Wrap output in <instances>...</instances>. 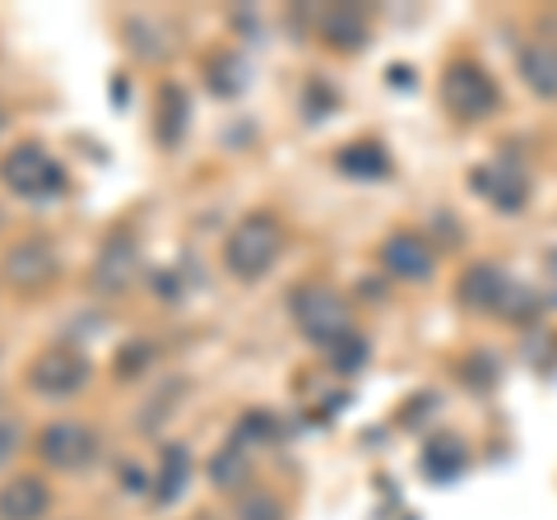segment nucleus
Segmentation results:
<instances>
[{"mask_svg":"<svg viewBox=\"0 0 557 520\" xmlns=\"http://www.w3.org/2000/svg\"><path fill=\"white\" fill-rule=\"evenodd\" d=\"M278 251H284V223H278L270 210H251L233 223L228 242H223V265H228L233 280L256 284L274 270Z\"/></svg>","mask_w":557,"mask_h":520,"instance_id":"nucleus-1","label":"nucleus"},{"mask_svg":"<svg viewBox=\"0 0 557 520\" xmlns=\"http://www.w3.org/2000/svg\"><path fill=\"white\" fill-rule=\"evenodd\" d=\"M0 182H5L10 196H20V200H57L65 196V168L51 159V153L38 145V140H24V145H14L5 159H0Z\"/></svg>","mask_w":557,"mask_h":520,"instance_id":"nucleus-2","label":"nucleus"},{"mask_svg":"<svg viewBox=\"0 0 557 520\" xmlns=\"http://www.w3.org/2000/svg\"><path fill=\"white\" fill-rule=\"evenodd\" d=\"M89 376H94V362L75 344H47L24 372L28 391L42 395V400H70V395H79L89 386Z\"/></svg>","mask_w":557,"mask_h":520,"instance_id":"nucleus-3","label":"nucleus"},{"mask_svg":"<svg viewBox=\"0 0 557 520\" xmlns=\"http://www.w3.org/2000/svg\"><path fill=\"white\" fill-rule=\"evenodd\" d=\"M0 280H5L14 293L33 298V293H42L61 280V256L47 237H20L14 247H5V256H0Z\"/></svg>","mask_w":557,"mask_h":520,"instance_id":"nucleus-4","label":"nucleus"},{"mask_svg":"<svg viewBox=\"0 0 557 520\" xmlns=\"http://www.w3.org/2000/svg\"><path fill=\"white\" fill-rule=\"evenodd\" d=\"M293 317H298L302 335L311 344H321V349H335L344 335H354L348 331V302L325 284H311V288L293 293Z\"/></svg>","mask_w":557,"mask_h":520,"instance_id":"nucleus-5","label":"nucleus"},{"mask_svg":"<svg viewBox=\"0 0 557 520\" xmlns=\"http://www.w3.org/2000/svg\"><path fill=\"white\" fill-rule=\"evenodd\" d=\"M98 456V432L89 423H75V419H57L38 432V460L47 470H61V474H75L84 470Z\"/></svg>","mask_w":557,"mask_h":520,"instance_id":"nucleus-6","label":"nucleus"},{"mask_svg":"<svg viewBox=\"0 0 557 520\" xmlns=\"http://www.w3.org/2000/svg\"><path fill=\"white\" fill-rule=\"evenodd\" d=\"M442 102L465 121H483L497 108V84L487 79L474 61H456L442 75Z\"/></svg>","mask_w":557,"mask_h":520,"instance_id":"nucleus-7","label":"nucleus"},{"mask_svg":"<svg viewBox=\"0 0 557 520\" xmlns=\"http://www.w3.org/2000/svg\"><path fill=\"white\" fill-rule=\"evenodd\" d=\"M135 237L131 228H116L108 233V242H102L98 251V265H94V288L98 293H126L131 280H135Z\"/></svg>","mask_w":557,"mask_h":520,"instance_id":"nucleus-8","label":"nucleus"},{"mask_svg":"<svg viewBox=\"0 0 557 520\" xmlns=\"http://www.w3.org/2000/svg\"><path fill=\"white\" fill-rule=\"evenodd\" d=\"M381 265H386L395 280L418 284L432 274V247L418 233H395V237L381 242Z\"/></svg>","mask_w":557,"mask_h":520,"instance_id":"nucleus-9","label":"nucleus"},{"mask_svg":"<svg viewBox=\"0 0 557 520\" xmlns=\"http://www.w3.org/2000/svg\"><path fill=\"white\" fill-rule=\"evenodd\" d=\"M51 507V488L38 474H20L0 488V520H42Z\"/></svg>","mask_w":557,"mask_h":520,"instance_id":"nucleus-10","label":"nucleus"},{"mask_svg":"<svg viewBox=\"0 0 557 520\" xmlns=\"http://www.w3.org/2000/svg\"><path fill=\"white\" fill-rule=\"evenodd\" d=\"M317 33L335 51H358L368 42V20H362L354 5H325V10H317Z\"/></svg>","mask_w":557,"mask_h":520,"instance_id":"nucleus-11","label":"nucleus"},{"mask_svg":"<svg viewBox=\"0 0 557 520\" xmlns=\"http://www.w3.org/2000/svg\"><path fill=\"white\" fill-rule=\"evenodd\" d=\"M520 75L539 98H557V47L553 42H530L520 51Z\"/></svg>","mask_w":557,"mask_h":520,"instance_id":"nucleus-12","label":"nucleus"},{"mask_svg":"<svg viewBox=\"0 0 557 520\" xmlns=\"http://www.w3.org/2000/svg\"><path fill=\"white\" fill-rule=\"evenodd\" d=\"M460 302H469V307H502V302H507V274H502L497 265H474V270H465V280H460Z\"/></svg>","mask_w":557,"mask_h":520,"instance_id":"nucleus-13","label":"nucleus"},{"mask_svg":"<svg viewBox=\"0 0 557 520\" xmlns=\"http://www.w3.org/2000/svg\"><path fill=\"white\" fill-rule=\"evenodd\" d=\"M153 112H159V145H182L186 116H190V98H186L182 84H163Z\"/></svg>","mask_w":557,"mask_h":520,"instance_id":"nucleus-14","label":"nucleus"},{"mask_svg":"<svg viewBox=\"0 0 557 520\" xmlns=\"http://www.w3.org/2000/svg\"><path fill=\"white\" fill-rule=\"evenodd\" d=\"M205 79L219 98H233V94L247 89V65H242L237 51H214V57L205 61Z\"/></svg>","mask_w":557,"mask_h":520,"instance_id":"nucleus-15","label":"nucleus"},{"mask_svg":"<svg viewBox=\"0 0 557 520\" xmlns=\"http://www.w3.org/2000/svg\"><path fill=\"white\" fill-rule=\"evenodd\" d=\"M339 172H348V177H386L391 159H386V149L372 145V140L344 145V149H339Z\"/></svg>","mask_w":557,"mask_h":520,"instance_id":"nucleus-16","label":"nucleus"},{"mask_svg":"<svg viewBox=\"0 0 557 520\" xmlns=\"http://www.w3.org/2000/svg\"><path fill=\"white\" fill-rule=\"evenodd\" d=\"M474 182H479V190L487 200L502 205V210H520V205H525V182H520L516 172H502V168L474 172Z\"/></svg>","mask_w":557,"mask_h":520,"instance_id":"nucleus-17","label":"nucleus"},{"mask_svg":"<svg viewBox=\"0 0 557 520\" xmlns=\"http://www.w3.org/2000/svg\"><path fill=\"white\" fill-rule=\"evenodd\" d=\"M186 479H190V450L186 446H168L163 450V470H159V483H153V497L159 502H172V497H182L186 488Z\"/></svg>","mask_w":557,"mask_h":520,"instance_id":"nucleus-18","label":"nucleus"},{"mask_svg":"<svg viewBox=\"0 0 557 520\" xmlns=\"http://www.w3.org/2000/svg\"><path fill=\"white\" fill-rule=\"evenodd\" d=\"M423 470L432 479H456L465 470V446L456 437H437L428 446V456H423Z\"/></svg>","mask_w":557,"mask_h":520,"instance_id":"nucleus-19","label":"nucleus"},{"mask_svg":"<svg viewBox=\"0 0 557 520\" xmlns=\"http://www.w3.org/2000/svg\"><path fill=\"white\" fill-rule=\"evenodd\" d=\"M237 520H284V511H278V502L270 493H251V497H242Z\"/></svg>","mask_w":557,"mask_h":520,"instance_id":"nucleus-20","label":"nucleus"},{"mask_svg":"<svg viewBox=\"0 0 557 520\" xmlns=\"http://www.w3.org/2000/svg\"><path fill=\"white\" fill-rule=\"evenodd\" d=\"M330 358H335V368H339V372H354L358 362L368 358V344H362L358 335H344V339L335 344V349H330Z\"/></svg>","mask_w":557,"mask_h":520,"instance_id":"nucleus-21","label":"nucleus"},{"mask_svg":"<svg viewBox=\"0 0 557 520\" xmlns=\"http://www.w3.org/2000/svg\"><path fill=\"white\" fill-rule=\"evenodd\" d=\"M20 446H24V428L14 419H0V465H10L20 456Z\"/></svg>","mask_w":557,"mask_h":520,"instance_id":"nucleus-22","label":"nucleus"},{"mask_svg":"<svg viewBox=\"0 0 557 520\" xmlns=\"http://www.w3.org/2000/svg\"><path fill=\"white\" fill-rule=\"evenodd\" d=\"M121 479H126V493H139V488H145V474H139V470H121Z\"/></svg>","mask_w":557,"mask_h":520,"instance_id":"nucleus-23","label":"nucleus"},{"mask_svg":"<svg viewBox=\"0 0 557 520\" xmlns=\"http://www.w3.org/2000/svg\"><path fill=\"white\" fill-rule=\"evenodd\" d=\"M0 126H5V108H0Z\"/></svg>","mask_w":557,"mask_h":520,"instance_id":"nucleus-24","label":"nucleus"}]
</instances>
